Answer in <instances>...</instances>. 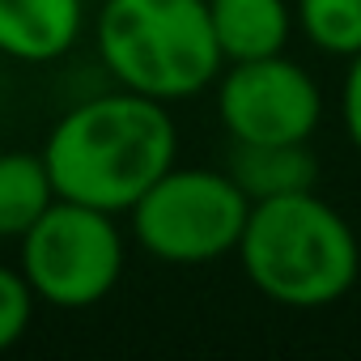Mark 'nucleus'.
Wrapping results in <instances>:
<instances>
[{
  "mask_svg": "<svg viewBox=\"0 0 361 361\" xmlns=\"http://www.w3.org/2000/svg\"><path fill=\"white\" fill-rule=\"evenodd\" d=\"M178 132L166 102L115 90L64 111L43 145L56 196L128 213L174 166Z\"/></svg>",
  "mask_w": 361,
  "mask_h": 361,
  "instance_id": "1",
  "label": "nucleus"
},
{
  "mask_svg": "<svg viewBox=\"0 0 361 361\" xmlns=\"http://www.w3.org/2000/svg\"><path fill=\"white\" fill-rule=\"evenodd\" d=\"M238 264L268 302L319 310L357 285L361 243L327 200L293 192L251 204L238 238Z\"/></svg>",
  "mask_w": 361,
  "mask_h": 361,
  "instance_id": "2",
  "label": "nucleus"
},
{
  "mask_svg": "<svg viewBox=\"0 0 361 361\" xmlns=\"http://www.w3.org/2000/svg\"><path fill=\"white\" fill-rule=\"evenodd\" d=\"M94 43L123 90L166 106L204 94L226 68L209 0H102Z\"/></svg>",
  "mask_w": 361,
  "mask_h": 361,
  "instance_id": "3",
  "label": "nucleus"
},
{
  "mask_svg": "<svg viewBox=\"0 0 361 361\" xmlns=\"http://www.w3.org/2000/svg\"><path fill=\"white\" fill-rule=\"evenodd\" d=\"M247 213L251 200L230 178V170H204V166L192 170L170 166L128 209L132 238L140 243V251L174 268L213 264L238 251Z\"/></svg>",
  "mask_w": 361,
  "mask_h": 361,
  "instance_id": "4",
  "label": "nucleus"
},
{
  "mask_svg": "<svg viewBox=\"0 0 361 361\" xmlns=\"http://www.w3.org/2000/svg\"><path fill=\"white\" fill-rule=\"evenodd\" d=\"M22 276L35 302L56 310L98 306L123 276V234L115 213L56 196L22 234Z\"/></svg>",
  "mask_w": 361,
  "mask_h": 361,
  "instance_id": "5",
  "label": "nucleus"
},
{
  "mask_svg": "<svg viewBox=\"0 0 361 361\" xmlns=\"http://www.w3.org/2000/svg\"><path fill=\"white\" fill-rule=\"evenodd\" d=\"M217 115L234 145H302L323 119V94L281 51L230 64L217 77Z\"/></svg>",
  "mask_w": 361,
  "mask_h": 361,
  "instance_id": "6",
  "label": "nucleus"
},
{
  "mask_svg": "<svg viewBox=\"0 0 361 361\" xmlns=\"http://www.w3.org/2000/svg\"><path fill=\"white\" fill-rule=\"evenodd\" d=\"M85 0H0V56L18 64H51L77 47Z\"/></svg>",
  "mask_w": 361,
  "mask_h": 361,
  "instance_id": "7",
  "label": "nucleus"
},
{
  "mask_svg": "<svg viewBox=\"0 0 361 361\" xmlns=\"http://www.w3.org/2000/svg\"><path fill=\"white\" fill-rule=\"evenodd\" d=\"M209 18L226 64L281 56L293 35V13L285 0H209Z\"/></svg>",
  "mask_w": 361,
  "mask_h": 361,
  "instance_id": "8",
  "label": "nucleus"
},
{
  "mask_svg": "<svg viewBox=\"0 0 361 361\" xmlns=\"http://www.w3.org/2000/svg\"><path fill=\"white\" fill-rule=\"evenodd\" d=\"M230 178L247 192V200H272L293 192H314L319 161L310 145H234L230 149Z\"/></svg>",
  "mask_w": 361,
  "mask_h": 361,
  "instance_id": "9",
  "label": "nucleus"
},
{
  "mask_svg": "<svg viewBox=\"0 0 361 361\" xmlns=\"http://www.w3.org/2000/svg\"><path fill=\"white\" fill-rule=\"evenodd\" d=\"M56 204V183L43 153H0V238H18Z\"/></svg>",
  "mask_w": 361,
  "mask_h": 361,
  "instance_id": "10",
  "label": "nucleus"
},
{
  "mask_svg": "<svg viewBox=\"0 0 361 361\" xmlns=\"http://www.w3.org/2000/svg\"><path fill=\"white\" fill-rule=\"evenodd\" d=\"M302 35L327 56L361 51V0H298Z\"/></svg>",
  "mask_w": 361,
  "mask_h": 361,
  "instance_id": "11",
  "label": "nucleus"
},
{
  "mask_svg": "<svg viewBox=\"0 0 361 361\" xmlns=\"http://www.w3.org/2000/svg\"><path fill=\"white\" fill-rule=\"evenodd\" d=\"M35 314V293L22 276V268H5L0 264V353L13 348Z\"/></svg>",
  "mask_w": 361,
  "mask_h": 361,
  "instance_id": "12",
  "label": "nucleus"
},
{
  "mask_svg": "<svg viewBox=\"0 0 361 361\" xmlns=\"http://www.w3.org/2000/svg\"><path fill=\"white\" fill-rule=\"evenodd\" d=\"M340 123H344L353 149L361 153V51L348 56V73H344V90H340Z\"/></svg>",
  "mask_w": 361,
  "mask_h": 361,
  "instance_id": "13",
  "label": "nucleus"
}]
</instances>
